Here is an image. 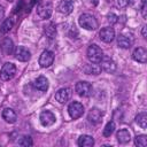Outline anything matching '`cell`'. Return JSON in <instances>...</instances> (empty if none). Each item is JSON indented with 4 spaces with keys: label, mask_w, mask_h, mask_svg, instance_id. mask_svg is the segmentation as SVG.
Returning a JSON list of instances; mask_svg holds the SVG:
<instances>
[{
    "label": "cell",
    "mask_w": 147,
    "mask_h": 147,
    "mask_svg": "<svg viewBox=\"0 0 147 147\" xmlns=\"http://www.w3.org/2000/svg\"><path fill=\"white\" fill-rule=\"evenodd\" d=\"M32 139H31V137H29V136H24L20 141H18V145H21V146H32Z\"/></svg>",
    "instance_id": "484cf974"
},
{
    "label": "cell",
    "mask_w": 147,
    "mask_h": 147,
    "mask_svg": "<svg viewBox=\"0 0 147 147\" xmlns=\"http://www.w3.org/2000/svg\"><path fill=\"white\" fill-rule=\"evenodd\" d=\"M87 57L92 63H100L103 57V52L98 45L92 44L87 48Z\"/></svg>",
    "instance_id": "7a4b0ae2"
},
{
    "label": "cell",
    "mask_w": 147,
    "mask_h": 147,
    "mask_svg": "<svg viewBox=\"0 0 147 147\" xmlns=\"http://www.w3.org/2000/svg\"><path fill=\"white\" fill-rule=\"evenodd\" d=\"M1 51L5 55H10L14 52V42L10 38L6 37L1 41Z\"/></svg>",
    "instance_id": "5bb4252c"
},
{
    "label": "cell",
    "mask_w": 147,
    "mask_h": 147,
    "mask_svg": "<svg viewBox=\"0 0 147 147\" xmlns=\"http://www.w3.org/2000/svg\"><path fill=\"white\" fill-rule=\"evenodd\" d=\"M72 9H74V2L70 0H63L59 5V11L64 14V15L70 14L72 11Z\"/></svg>",
    "instance_id": "e0dca14e"
},
{
    "label": "cell",
    "mask_w": 147,
    "mask_h": 147,
    "mask_svg": "<svg viewBox=\"0 0 147 147\" xmlns=\"http://www.w3.org/2000/svg\"><path fill=\"white\" fill-rule=\"evenodd\" d=\"M102 111L98 108H92L88 113V121L92 123V124H99L101 122V118H102Z\"/></svg>",
    "instance_id": "9a60e30c"
},
{
    "label": "cell",
    "mask_w": 147,
    "mask_h": 147,
    "mask_svg": "<svg viewBox=\"0 0 147 147\" xmlns=\"http://www.w3.org/2000/svg\"><path fill=\"white\" fill-rule=\"evenodd\" d=\"M131 44H132V41H131V39L129 37H126L124 34H119L117 37V45H118V47H121V48H129L131 46Z\"/></svg>",
    "instance_id": "44dd1931"
},
{
    "label": "cell",
    "mask_w": 147,
    "mask_h": 147,
    "mask_svg": "<svg viewBox=\"0 0 147 147\" xmlns=\"http://www.w3.org/2000/svg\"><path fill=\"white\" fill-rule=\"evenodd\" d=\"M14 54H15V57H16L18 61H22V62L29 61V59H30V56H31L29 49H26V48L23 47V46H18V47H16Z\"/></svg>",
    "instance_id": "8fae6325"
},
{
    "label": "cell",
    "mask_w": 147,
    "mask_h": 147,
    "mask_svg": "<svg viewBox=\"0 0 147 147\" xmlns=\"http://www.w3.org/2000/svg\"><path fill=\"white\" fill-rule=\"evenodd\" d=\"M134 144L139 147H146L147 145V136L145 134H140V136H137L134 138Z\"/></svg>",
    "instance_id": "d4e9b609"
},
{
    "label": "cell",
    "mask_w": 147,
    "mask_h": 147,
    "mask_svg": "<svg viewBox=\"0 0 147 147\" xmlns=\"http://www.w3.org/2000/svg\"><path fill=\"white\" fill-rule=\"evenodd\" d=\"M117 18H118V17H117L115 14H113V13H111V14H108V21L110 22V24L116 23V22H117Z\"/></svg>",
    "instance_id": "f1b7e54d"
},
{
    "label": "cell",
    "mask_w": 147,
    "mask_h": 147,
    "mask_svg": "<svg viewBox=\"0 0 147 147\" xmlns=\"http://www.w3.org/2000/svg\"><path fill=\"white\" fill-rule=\"evenodd\" d=\"M142 36L146 37V26H144V29H142Z\"/></svg>",
    "instance_id": "d6a6232c"
},
{
    "label": "cell",
    "mask_w": 147,
    "mask_h": 147,
    "mask_svg": "<svg viewBox=\"0 0 147 147\" xmlns=\"http://www.w3.org/2000/svg\"><path fill=\"white\" fill-rule=\"evenodd\" d=\"M40 123L44 125V126H51L55 123V115L53 113H51L49 110H44L41 114H40Z\"/></svg>",
    "instance_id": "52a82bcc"
},
{
    "label": "cell",
    "mask_w": 147,
    "mask_h": 147,
    "mask_svg": "<svg viewBox=\"0 0 147 147\" xmlns=\"http://www.w3.org/2000/svg\"><path fill=\"white\" fill-rule=\"evenodd\" d=\"M116 138H117V140H118L119 144H127L131 140V134H130V132L127 130L122 129V130H119L117 132Z\"/></svg>",
    "instance_id": "d6986e66"
},
{
    "label": "cell",
    "mask_w": 147,
    "mask_h": 147,
    "mask_svg": "<svg viewBox=\"0 0 147 147\" xmlns=\"http://www.w3.org/2000/svg\"><path fill=\"white\" fill-rule=\"evenodd\" d=\"M136 122L138 123V125L141 129H146L147 127V114L146 113H140L137 115L136 117Z\"/></svg>",
    "instance_id": "7402d4cb"
},
{
    "label": "cell",
    "mask_w": 147,
    "mask_h": 147,
    "mask_svg": "<svg viewBox=\"0 0 147 147\" xmlns=\"http://www.w3.org/2000/svg\"><path fill=\"white\" fill-rule=\"evenodd\" d=\"M92 85L87 82H78L76 84V92L80 96H90L92 94Z\"/></svg>",
    "instance_id": "5b68a950"
},
{
    "label": "cell",
    "mask_w": 147,
    "mask_h": 147,
    "mask_svg": "<svg viewBox=\"0 0 147 147\" xmlns=\"http://www.w3.org/2000/svg\"><path fill=\"white\" fill-rule=\"evenodd\" d=\"M68 113H69V115H70L71 118L77 119V118H79V117L84 114V107H83V105H82L80 102L74 101V102H71V103L69 105V107H68Z\"/></svg>",
    "instance_id": "277c9868"
},
{
    "label": "cell",
    "mask_w": 147,
    "mask_h": 147,
    "mask_svg": "<svg viewBox=\"0 0 147 147\" xmlns=\"http://www.w3.org/2000/svg\"><path fill=\"white\" fill-rule=\"evenodd\" d=\"M16 74V67L15 64L10 63V62H7L2 65L1 68V71H0V77L2 80H9L11 79Z\"/></svg>",
    "instance_id": "3957f363"
},
{
    "label": "cell",
    "mask_w": 147,
    "mask_h": 147,
    "mask_svg": "<svg viewBox=\"0 0 147 147\" xmlns=\"http://www.w3.org/2000/svg\"><path fill=\"white\" fill-rule=\"evenodd\" d=\"M101 68L96 67V63L94 64H90V68H86V72L87 74H93V75H98L100 72Z\"/></svg>",
    "instance_id": "4316f807"
},
{
    "label": "cell",
    "mask_w": 147,
    "mask_h": 147,
    "mask_svg": "<svg viewBox=\"0 0 147 147\" xmlns=\"http://www.w3.org/2000/svg\"><path fill=\"white\" fill-rule=\"evenodd\" d=\"M45 32H46L51 38H53V36H54L55 32H56V31H55V26H54V24L51 23V24H48L47 26H45Z\"/></svg>",
    "instance_id": "83f0119b"
},
{
    "label": "cell",
    "mask_w": 147,
    "mask_h": 147,
    "mask_svg": "<svg viewBox=\"0 0 147 147\" xmlns=\"http://www.w3.org/2000/svg\"><path fill=\"white\" fill-rule=\"evenodd\" d=\"M2 118L8 123H15L17 119V115L11 108H5L2 111Z\"/></svg>",
    "instance_id": "ac0fdd59"
},
{
    "label": "cell",
    "mask_w": 147,
    "mask_h": 147,
    "mask_svg": "<svg viewBox=\"0 0 147 147\" xmlns=\"http://www.w3.org/2000/svg\"><path fill=\"white\" fill-rule=\"evenodd\" d=\"M13 20L11 18H6L3 22H2V24H1V26H0V32L1 33H7V32H9L10 30H11V28H13Z\"/></svg>",
    "instance_id": "603a6c76"
},
{
    "label": "cell",
    "mask_w": 147,
    "mask_h": 147,
    "mask_svg": "<svg viewBox=\"0 0 147 147\" xmlns=\"http://www.w3.org/2000/svg\"><path fill=\"white\" fill-rule=\"evenodd\" d=\"M115 131V123L114 122H108L103 129V136L105 137H110L113 132Z\"/></svg>",
    "instance_id": "cb8c5ba5"
},
{
    "label": "cell",
    "mask_w": 147,
    "mask_h": 147,
    "mask_svg": "<svg viewBox=\"0 0 147 147\" xmlns=\"http://www.w3.org/2000/svg\"><path fill=\"white\" fill-rule=\"evenodd\" d=\"M79 24L82 28L86 30H95L98 28V21L96 18L91 14H82L79 16Z\"/></svg>",
    "instance_id": "6da1fadb"
},
{
    "label": "cell",
    "mask_w": 147,
    "mask_h": 147,
    "mask_svg": "<svg viewBox=\"0 0 147 147\" xmlns=\"http://www.w3.org/2000/svg\"><path fill=\"white\" fill-rule=\"evenodd\" d=\"M70 1H72V0H70Z\"/></svg>",
    "instance_id": "e575fe53"
},
{
    "label": "cell",
    "mask_w": 147,
    "mask_h": 147,
    "mask_svg": "<svg viewBox=\"0 0 147 147\" xmlns=\"http://www.w3.org/2000/svg\"><path fill=\"white\" fill-rule=\"evenodd\" d=\"M37 13L41 18H49L52 15V5L51 3H41L37 6Z\"/></svg>",
    "instance_id": "9c48e42d"
},
{
    "label": "cell",
    "mask_w": 147,
    "mask_h": 147,
    "mask_svg": "<svg viewBox=\"0 0 147 147\" xmlns=\"http://www.w3.org/2000/svg\"><path fill=\"white\" fill-rule=\"evenodd\" d=\"M3 17H5V9L2 6H0V21H2Z\"/></svg>",
    "instance_id": "1f68e13d"
},
{
    "label": "cell",
    "mask_w": 147,
    "mask_h": 147,
    "mask_svg": "<svg viewBox=\"0 0 147 147\" xmlns=\"http://www.w3.org/2000/svg\"><path fill=\"white\" fill-rule=\"evenodd\" d=\"M146 9H147V3H146V1H144L142 7H141V13H142V17H144V18H146V16H147Z\"/></svg>",
    "instance_id": "4dcf8cb0"
},
{
    "label": "cell",
    "mask_w": 147,
    "mask_h": 147,
    "mask_svg": "<svg viewBox=\"0 0 147 147\" xmlns=\"http://www.w3.org/2000/svg\"><path fill=\"white\" fill-rule=\"evenodd\" d=\"M71 96V90L68 88V87H63V88H60L56 93H55V99L56 101H59L60 103H64L67 102Z\"/></svg>",
    "instance_id": "30bf717a"
},
{
    "label": "cell",
    "mask_w": 147,
    "mask_h": 147,
    "mask_svg": "<svg viewBox=\"0 0 147 147\" xmlns=\"http://www.w3.org/2000/svg\"><path fill=\"white\" fill-rule=\"evenodd\" d=\"M129 2H130V0H117V5L119 7H126L129 5Z\"/></svg>",
    "instance_id": "f546056e"
},
{
    "label": "cell",
    "mask_w": 147,
    "mask_h": 147,
    "mask_svg": "<svg viewBox=\"0 0 147 147\" xmlns=\"http://www.w3.org/2000/svg\"><path fill=\"white\" fill-rule=\"evenodd\" d=\"M54 61V53L51 51H44L39 57V64L42 68H47L51 64H53Z\"/></svg>",
    "instance_id": "8992f818"
},
{
    "label": "cell",
    "mask_w": 147,
    "mask_h": 147,
    "mask_svg": "<svg viewBox=\"0 0 147 147\" xmlns=\"http://www.w3.org/2000/svg\"><path fill=\"white\" fill-rule=\"evenodd\" d=\"M33 86H34L37 90H39V91H41V92H45V91H47V88H48V80H47L46 77L39 76V77L33 82Z\"/></svg>",
    "instance_id": "2e32d148"
},
{
    "label": "cell",
    "mask_w": 147,
    "mask_h": 147,
    "mask_svg": "<svg viewBox=\"0 0 147 147\" xmlns=\"http://www.w3.org/2000/svg\"><path fill=\"white\" fill-rule=\"evenodd\" d=\"M132 57H133V60L137 61V62L146 63V61H147V52H146L145 48H142V47H138V48H136V49L133 51V53H132Z\"/></svg>",
    "instance_id": "7c38bea8"
},
{
    "label": "cell",
    "mask_w": 147,
    "mask_h": 147,
    "mask_svg": "<svg viewBox=\"0 0 147 147\" xmlns=\"http://www.w3.org/2000/svg\"><path fill=\"white\" fill-rule=\"evenodd\" d=\"M78 145L80 147H91L94 145V139L91 137V136H87V134H83L79 137L78 139Z\"/></svg>",
    "instance_id": "ffe728a7"
},
{
    "label": "cell",
    "mask_w": 147,
    "mask_h": 147,
    "mask_svg": "<svg viewBox=\"0 0 147 147\" xmlns=\"http://www.w3.org/2000/svg\"><path fill=\"white\" fill-rule=\"evenodd\" d=\"M101 69L105 70L106 72L113 74L116 70V63L110 57H105V59L102 57V60H101Z\"/></svg>",
    "instance_id": "4fadbf2b"
},
{
    "label": "cell",
    "mask_w": 147,
    "mask_h": 147,
    "mask_svg": "<svg viewBox=\"0 0 147 147\" xmlns=\"http://www.w3.org/2000/svg\"><path fill=\"white\" fill-rule=\"evenodd\" d=\"M7 1H9V2H13V1H15V0H7Z\"/></svg>",
    "instance_id": "836d02e7"
},
{
    "label": "cell",
    "mask_w": 147,
    "mask_h": 147,
    "mask_svg": "<svg viewBox=\"0 0 147 147\" xmlns=\"http://www.w3.org/2000/svg\"><path fill=\"white\" fill-rule=\"evenodd\" d=\"M99 36H100V39L105 42H111L115 38V31L113 28L108 26V28H103L101 29V31L99 32Z\"/></svg>",
    "instance_id": "ba28073f"
}]
</instances>
